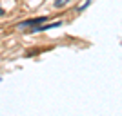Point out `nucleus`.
<instances>
[{"mask_svg": "<svg viewBox=\"0 0 122 116\" xmlns=\"http://www.w3.org/2000/svg\"><path fill=\"white\" fill-rule=\"evenodd\" d=\"M2 15H5V11L2 9V7H0V16H2Z\"/></svg>", "mask_w": 122, "mask_h": 116, "instance_id": "4", "label": "nucleus"}, {"mask_svg": "<svg viewBox=\"0 0 122 116\" xmlns=\"http://www.w3.org/2000/svg\"><path fill=\"white\" fill-rule=\"evenodd\" d=\"M69 2H71V0H55V2H53V5H55L56 9H62V7H66Z\"/></svg>", "mask_w": 122, "mask_h": 116, "instance_id": "2", "label": "nucleus"}, {"mask_svg": "<svg viewBox=\"0 0 122 116\" xmlns=\"http://www.w3.org/2000/svg\"><path fill=\"white\" fill-rule=\"evenodd\" d=\"M89 4H91V0H86L84 4H80V7H78V13H82V11L86 9V7H87V5H89Z\"/></svg>", "mask_w": 122, "mask_h": 116, "instance_id": "3", "label": "nucleus"}, {"mask_svg": "<svg viewBox=\"0 0 122 116\" xmlns=\"http://www.w3.org/2000/svg\"><path fill=\"white\" fill-rule=\"evenodd\" d=\"M44 22H47V16H38V18H31V20H24V22H20V24L16 25V29L24 31L25 27H27V29L35 31L36 27H38L40 24H44Z\"/></svg>", "mask_w": 122, "mask_h": 116, "instance_id": "1", "label": "nucleus"}]
</instances>
